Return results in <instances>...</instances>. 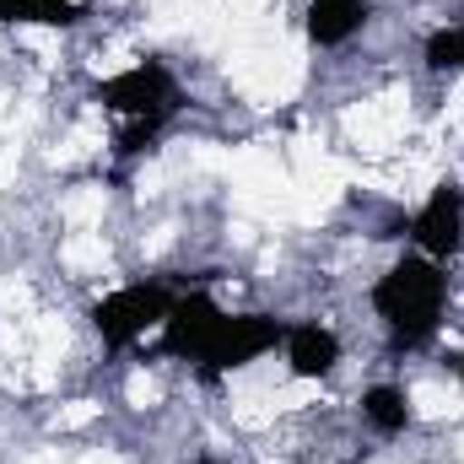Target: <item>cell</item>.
Listing matches in <instances>:
<instances>
[{
    "mask_svg": "<svg viewBox=\"0 0 464 464\" xmlns=\"http://www.w3.org/2000/svg\"><path fill=\"white\" fill-rule=\"evenodd\" d=\"M372 314L394 351H421L449 314V265L427 254H400L378 281H372Z\"/></svg>",
    "mask_w": 464,
    "mask_h": 464,
    "instance_id": "obj_1",
    "label": "cell"
},
{
    "mask_svg": "<svg viewBox=\"0 0 464 464\" xmlns=\"http://www.w3.org/2000/svg\"><path fill=\"white\" fill-rule=\"evenodd\" d=\"M92 103L119 119V157H140L162 135V124L184 109V87L162 60H135L92 87Z\"/></svg>",
    "mask_w": 464,
    "mask_h": 464,
    "instance_id": "obj_2",
    "label": "cell"
},
{
    "mask_svg": "<svg viewBox=\"0 0 464 464\" xmlns=\"http://www.w3.org/2000/svg\"><path fill=\"white\" fill-rule=\"evenodd\" d=\"M168 308H173V292L162 281H124L87 308V324L109 351H124L135 341H146V330H162Z\"/></svg>",
    "mask_w": 464,
    "mask_h": 464,
    "instance_id": "obj_3",
    "label": "cell"
},
{
    "mask_svg": "<svg viewBox=\"0 0 464 464\" xmlns=\"http://www.w3.org/2000/svg\"><path fill=\"white\" fill-rule=\"evenodd\" d=\"M281 341H286V319H276V314H222V324H217V335H211V346H206L195 372L206 383H217V378H227L237 367L259 362Z\"/></svg>",
    "mask_w": 464,
    "mask_h": 464,
    "instance_id": "obj_4",
    "label": "cell"
},
{
    "mask_svg": "<svg viewBox=\"0 0 464 464\" xmlns=\"http://www.w3.org/2000/svg\"><path fill=\"white\" fill-rule=\"evenodd\" d=\"M405 232H411L416 254H427L438 265L459 259L464 254V184L459 179H438L427 189V200L416 206V217H411Z\"/></svg>",
    "mask_w": 464,
    "mask_h": 464,
    "instance_id": "obj_5",
    "label": "cell"
},
{
    "mask_svg": "<svg viewBox=\"0 0 464 464\" xmlns=\"http://www.w3.org/2000/svg\"><path fill=\"white\" fill-rule=\"evenodd\" d=\"M222 314H227V308H222L211 292H184V297H173V308H168V319H162V356L200 367V356L211 346Z\"/></svg>",
    "mask_w": 464,
    "mask_h": 464,
    "instance_id": "obj_6",
    "label": "cell"
},
{
    "mask_svg": "<svg viewBox=\"0 0 464 464\" xmlns=\"http://www.w3.org/2000/svg\"><path fill=\"white\" fill-rule=\"evenodd\" d=\"M281 351H286V372L303 378V383H319V378H330V372L341 367V335H335L330 324H319V319L286 324Z\"/></svg>",
    "mask_w": 464,
    "mask_h": 464,
    "instance_id": "obj_7",
    "label": "cell"
},
{
    "mask_svg": "<svg viewBox=\"0 0 464 464\" xmlns=\"http://www.w3.org/2000/svg\"><path fill=\"white\" fill-rule=\"evenodd\" d=\"M367 16H372L367 0H308L303 33H308L314 49H341V44H351L367 27Z\"/></svg>",
    "mask_w": 464,
    "mask_h": 464,
    "instance_id": "obj_8",
    "label": "cell"
},
{
    "mask_svg": "<svg viewBox=\"0 0 464 464\" xmlns=\"http://www.w3.org/2000/svg\"><path fill=\"white\" fill-rule=\"evenodd\" d=\"M87 5L82 0H0V27H82Z\"/></svg>",
    "mask_w": 464,
    "mask_h": 464,
    "instance_id": "obj_9",
    "label": "cell"
},
{
    "mask_svg": "<svg viewBox=\"0 0 464 464\" xmlns=\"http://www.w3.org/2000/svg\"><path fill=\"white\" fill-rule=\"evenodd\" d=\"M362 421L378 432V438H400L411 427V394L400 383H372L362 389Z\"/></svg>",
    "mask_w": 464,
    "mask_h": 464,
    "instance_id": "obj_10",
    "label": "cell"
},
{
    "mask_svg": "<svg viewBox=\"0 0 464 464\" xmlns=\"http://www.w3.org/2000/svg\"><path fill=\"white\" fill-rule=\"evenodd\" d=\"M421 60L432 76H459L464 71V22H449V27H432L427 44H421Z\"/></svg>",
    "mask_w": 464,
    "mask_h": 464,
    "instance_id": "obj_11",
    "label": "cell"
},
{
    "mask_svg": "<svg viewBox=\"0 0 464 464\" xmlns=\"http://www.w3.org/2000/svg\"><path fill=\"white\" fill-rule=\"evenodd\" d=\"M459 378H464V356H459Z\"/></svg>",
    "mask_w": 464,
    "mask_h": 464,
    "instance_id": "obj_12",
    "label": "cell"
}]
</instances>
